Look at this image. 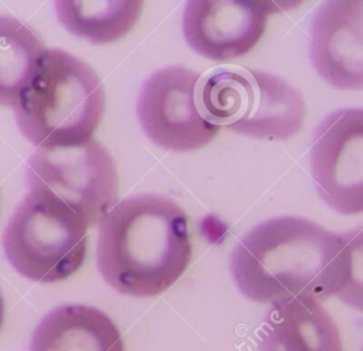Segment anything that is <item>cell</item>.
Wrapping results in <instances>:
<instances>
[{
  "label": "cell",
  "mask_w": 363,
  "mask_h": 351,
  "mask_svg": "<svg viewBox=\"0 0 363 351\" xmlns=\"http://www.w3.org/2000/svg\"><path fill=\"white\" fill-rule=\"evenodd\" d=\"M190 260L187 215L166 196L125 198L99 222L96 266L122 294L157 296L182 277Z\"/></svg>",
  "instance_id": "7a4b0ae2"
},
{
  "label": "cell",
  "mask_w": 363,
  "mask_h": 351,
  "mask_svg": "<svg viewBox=\"0 0 363 351\" xmlns=\"http://www.w3.org/2000/svg\"><path fill=\"white\" fill-rule=\"evenodd\" d=\"M362 351H363V347H362Z\"/></svg>",
  "instance_id": "2e32d148"
},
{
  "label": "cell",
  "mask_w": 363,
  "mask_h": 351,
  "mask_svg": "<svg viewBox=\"0 0 363 351\" xmlns=\"http://www.w3.org/2000/svg\"><path fill=\"white\" fill-rule=\"evenodd\" d=\"M291 1L191 0L184 6L183 34L200 55L227 63L248 54L262 38L272 14Z\"/></svg>",
  "instance_id": "9c48e42d"
},
{
  "label": "cell",
  "mask_w": 363,
  "mask_h": 351,
  "mask_svg": "<svg viewBox=\"0 0 363 351\" xmlns=\"http://www.w3.org/2000/svg\"><path fill=\"white\" fill-rule=\"evenodd\" d=\"M45 51L27 24L0 13V107H16Z\"/></svg>",
  "instance_id": "4fadbf2b"
},
{
  "label": "cell",
  "mask_w": 363,
  "mask_h": 351,
  "mask_svg": "<svg viewBox=\"0 0 363 351\" xmlns=\"http://www.w3.org/2000/svg\"><path fill=\"white\" fill-rule=\"evenodd\" d=\"M88 223L58 198L30 192L16 207L1 236L9 263L26 279L62 281L82 266Z\"/></svg>",
  "instance_id": "5b68a950"
},
{
  "label": "cell",
  "mask_w": 363,
  "mask_h": 351,
  "mask_svg": "<svg viewBox=\"0 0 363 351\" xmlns=\"http://www.w3.org/2000/svg\"><path fill=\"white\" fill-rule=\"evenodd\" d=\"M230 271L240 293L251 301L322 303L343 288L349 253L342 234L306 217L278 216L258 223L238 240Z\"/></svg>",
  "instance_id": "6da1fadb"
},
{
  "label": "cell",
  "mask_w": 363,
  "mask_h": 351,
  "mask_svg": "<svg viewBox=\"0 0 363 351\" xmlns=\"http://www.w3.org/2000/svg\"><path fill=\"white\" fill-rule=\"evenodd\" d=\"M60 23L75 37L106 44L126 36L136 24L143 1H55Z\"/></svg>",
  "instance_id": "7c38bea8"
},
{
  "label": "cell",
  "mask_w": 363,
  "mask_h": 351,
  "mask_svg": "<svg viewBox=\"0 0 363 351\" xmlns=\"http://www.w3.org/2000/svg\"><path fill=\"white\" fill-rule=\"evenodd\" d=\"M3 320H4V298H3V294L0 290V328H1Z\"/></svg>",
  "instance_id": "9a60e30c"
},
{
  "label": "cell",
  "mask_w": 363,
  "mask_h": 351,
  "mask_svg": "<svg viewBox=\"0 0 363 351\" xmlns=\"http://www.w3.org/2000/svg\"><path fill=\"white\" fill-rule=\"evenodd\" d=\"M311 175L330 209L340 215L363 213V108L332 111L316 125Z\"/></svg>",
  "instance_id": "ba28073f"
},
{
  "label": "cell",
  "mask_w": 363,
  "mask_h": 351,
  "mask_svg": "<svg viewBox=\"0 0 363 351\" xmlns=\"http://www.w3.org/2000/svg\"><path fill=\"white\" fill-rule=\"evenodd\" d=\"M200 102L206 117L233 132L286 141L303 126L302 92L279 75L254 68H221L204 78Z\"/></svg>",
  "instance_id": "277c9868"
},
{
  "label": "cell",
  "mask_w": 363,
  "mask_h": 351,
  "mask_svg": "<svg viewBox=\"0 0 363 351\" xmlns=\"http://www.w3.org/2000/svg\"><path fill=\"white\" fill-rule=\"evenodd\" d=\"M30 192L50 193L78 212L88 226L118 200V171L108 149L91 139L64 148H37L27 161Z\"/></svg>",
  "instance_id": "8992f818"
},
{
  "label": "cell",
  "mask_w": 363,
  "mask_h": 351,
  "mask_svg": "<svg viewBox=\"0 0 363 351\" xmlns=\"http://www.w3.org/2000/svg\"><path fill=\"white\" fill-rule=\"evenodd\" d=\"M309 58L318 75L337 90H363V1L322 3L309 28Z\"/></svg>",
  "instance_id": "30bf717a"
},
{
  "label": "cell",
  "mask_w": 363,
  "mask_h": 351,
  "mask_svg": "<svg viewBox=\"0 0 363 351\" xmlns=\"http://www.w3.org/2000/svg\"><path fill=\"white\" fill-rule=\"evenodd\" d=\"M258 351H343L340 331L320 301L294 298L271 306L258 333Z\"/></svg>",
  "instance_id": "8fae6325"
},
{
  "label": "cell",
  "mask_w": 363,
  "mask_h": 351,
  "mask_svg": "<svg viewBox=\"0 0 363 351\" xmlns=\"http://www.w3.org/2000/svg\"><path fill=\"white\" fill-rule=\"evenodd\" d=\"M201 75L183 65L152 72L143 82L136 112L146 136L174 151H196L210 144L220 126L211 122L200 102Z\"/></svg>",
  "instance_id": "52a82bcc"
},
{
  "label": "cell",
  "mask_w": 363,
  "mask_h": 351,
  "mask_svg": "<svg viewBox=\"0 0 363 351\" xmlns=\"http://www.w3.org/2000/svg\"><path fill=\"white\" fill-rule=\"evenodd\" d=\"M13 111L21 134L37 148L75 146L92 139L104 117L105 91L85 61L51 48Z\"/></svg>",
  "instance_id": "3957f363"
},
{
  "label": "cell",
  "mask_w": 363,
  "mask_h": 351,
  "mask_svg": "<svg viewBox=\"0 0 363 351\" xmlns=\"http://www.w3.org/2000/svg\"><path fill=\"white\" fill-rule=\"evenodd\" d=\"M349 253V276L335 296L347 307L363 313V226L342 234Z\"/></svg>",
  "instance_id": "5bb4252c"
}]
</instances>
